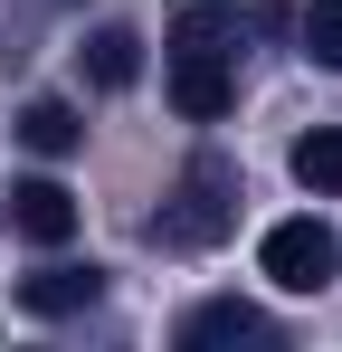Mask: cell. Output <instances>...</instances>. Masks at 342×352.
<instances>
[{
    "instance_id": "obj_10",
    "label": "cell",
    "mask_w": 342,
    "mask_h": 352,
    "mask_svg": "<svg viewBox=\"0 0 342 352\" xmlns=\"http://www.w3.org/2000/svg\"><path fill=\"white\" fill-rule=\"evenodd\" d=\"M295 181L304 190H342V124H323V133L295 143Z\"/></svg>"
},
{
    "instance_id": "obj_11",
    "label": "cell",
    "mask_w": 342,
    "mask_h": 352,
    "mask_svg": "<svg viewBox=\"0 0 342 352\" xmlns=\"http://www.w3.org/2000/svg\"><path fill=\"white\" fill-rule=\"evenodd\" d=\"M304 58L342 67V0H314V10H304Z\"/></svg>"
},
{
    "instance_id": "obj_4",
    "label": "cell",
    "mask_w": 342,
    "mask_h": 352,
    "mask_svg": "<svg viewBox=\"0 0 342 352\" xmlns=\"http://www.w3.org/2000/svg\"><path fill=\"white\" fill-rule=\"evenodd\" d=\"M181 343H190V352H219V343H276V324H266L247 295H209V305H190V314H181Z\"/></svg>"
},
{
    "instance_id": "obj_8",
    "label": "cell",
    "mask_w": 342,
    "mask_h": 352,
    "mask_svg": "<svg viewBox=\"0 0 342 352\" xmlns=\"http://www.w3.org/2000/svg\"><path fill=\"white\" fill-rule=\"evenodd\" d=\"M19 143H29V153H76V143H86V124H76V105H57V96H38V105H19Z\"/></svg>"
},
{
    "instance_id": "obj_7",
    "label": "cell",
    "mask_w": 342,
    "mask_h": 352,
    "mask_svg": "<svg viewBox=\"0 0 342 352\" xmlns=\"http://www.w3.org/2000/svg\"><path fill=\"white\" fill-rule=\"evenodd\" d=\"M238 48H247V19L238 10H209L200 0V10L171 19V58H238Z\"/></svg>"
},
{
    "instance_id": "obj_1",
    "label": "cell",
    "mask_w": 342,
    "mask_h": 352,
    "mask_svg": "<svg viewBox=\"0 0 342 352\" xmlns=\"http://www.w3.org/2000/svg\"><path fill=\"white\" fill-rule=\"evenodd\" d=\"M228 229H238V162L228 153H190L171 200H162V219H152V238L162 248H219Z\"/></svg>"
},
{
    "instance_id": "obj_5",
    "label": "cell",
    "mask_w": 342,
    "mask_h": 352,
    "mask_svg": "<svg viewBox=\"0 0 342 352\" xmlns=\"http://www.w3.org/2000/svg\"><path fill=\"white\" fill-rule=\"evenodd\" d=\"M171 105L190 124H219L238 105V58H171Z\"/></svg>"
},
{
    "instance_id": "obj_2",
    "label": "cell",
    "mask_w": 342,
    "mask_h": 352,
    "mask_svg": "<svg viewBox=\"0 0 342 352\" xmlns=\"http://www.w3.org/2000/svg\"><path fill=\"white\" fill-rule=\"evenodd\" d=\"M257 267H266L285 295H323V286H333V267H342V238L323 229V219H276L266 248H257Z\"/></svg>"
},
{
    "instance_id": "obj_3",
    "label": "cell",
    "mask_w": 342,
    "mask_h": 352,
    "mask_svg": "<svg viewBox=\"0 0 342 352\" xmlns=\"http://www.w3.org/2000/svg\"><path fill=\"white\" fill-rule=\"evenodd\" d=\"M0 229H19L29 248H67V238H76V190H67V181H10Z\"/></svg>"
},
{
    "instance_id": "obj_9",
    "label": "cell",
    "mask_w": 342,
    "mask_h": 352,
    "mask_svg": "<svg viewBox=\"0 0 342 352\" xmlns=\"http://www.w3.org/2000/svg\"><path fill=\"white\" fill-rule=\"evenodd\" d=\"M86 76H95V86H133V76H143V38H133V29H95V38H86Z\"/></svg>"
},
{
    "instance_id": "obj_6",
    "label": "cell",
    "mask_w": 342,
    "mask_h": 352,
    "mask_svg": "<svg viewBox=\"0 0 342 352\" xmlns=\"http://www.w3.org/2000/svg\"><path fill=\"white\" fill-rule=\"evenodd\" d=\"M95 295H105V267H67V257H57V267H38V276H19V305H29V314H86V305H95Z\"/></svg>"
}]
</instances>
